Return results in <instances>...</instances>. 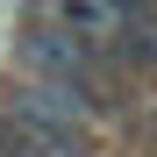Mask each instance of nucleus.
<instances>
[{"mask_svg": "<svg viewBox=\"0 0 157 157\" xmlns=\"http://www.w3.org/2000/svg\"><path fill=\"white\" fill-rule=\"evenodd\" d=\"M21 71H29V78H43V86H64V93H78V100H93L100 114H121L114 57H107V50L71 43V36H57V29H43V21L21 36Z\"/></svg>", "mask_w": 157, "mask_h": 157, "instance_id": "obj_1", "label": "nucleus"}, {"mask_svg": "<svg viewBox=\"0 0 157 157\" xmlns=\"http://www.w3.org/2000/svg\"><path fill=\"white\" fill-rule=\"evenodd\" d=\"M121 7H136V14H157V0H121Z\"/></svg>", "mask_w": 157, "mask_h": 157, "instance_id": "obj_3", "label": "nucleus"}, {"mask_svg": "<svg viewBox=\"0 0 157 157\" xmlns=\"http://www.w3.org/2000/svg\"><path fill=\"white\" fill-rule=\"evenodd\" d=\"M128 21H136V7H121V0H50L43 7V29H57V36L86 43V50H107V57L128 36Z\"/></svg>", "mask_w": 157, "mask_h": 157, "instance_id": "obj_2", "label": "nucleus"}]
</instances>
